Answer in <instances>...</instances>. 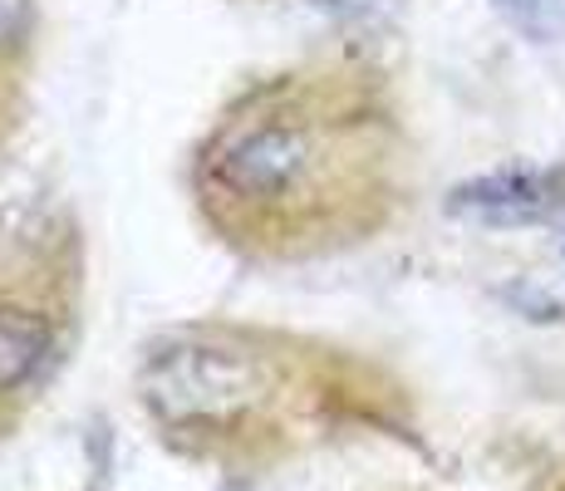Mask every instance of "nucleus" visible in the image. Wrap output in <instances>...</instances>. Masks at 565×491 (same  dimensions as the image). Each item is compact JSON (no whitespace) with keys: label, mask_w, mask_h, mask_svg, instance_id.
Returning a JSON list of instances; mask_svg holds the SVG:
<instances>
[{"label":"nucleus","mask_w":565,"mask_h":491,"mask_svg":"<svg viewBox=\"0 0 565 491\" xmlns=\"http://www.w3.org/2000/svg\"><path fill=\"white\" fill-rule=\"evenodd\" d=\"M374 118L344 79L286 74L236 98L198 152L212 232L266 256H310L354 232L374 182Z\"/></svg>","instance_id":"nucleus-1"},{"label":"nucleus","mask_w":565,"mask_h":491,"mask_svg":"<svg viewBox=\"0 0 565 491\" xmlns=\"http://www.w3.org/2000/svg\"><path fill=\"white\" fill-rule=\"evenodd\" d=\"M60 290L50 270H0V398H15L40 378L60 344Z\"/></svg>","instance_id":"nucleus-2"},{"label":"nucleus","mask_w":565,"mask_h":491,"mask_svg":"<svg viewBox=\"0 0 565 491\" xmlns=\"http://www.w3.org/2000/svg\"><path fill=\"white\" fill-rule=\"evenodd\" d=\"M252 364L232 349H188L153 378V403L178 418H232L252 398Z\"/></svg>","instance_id":"nucleus-3"},{"label":"nucleus","mask_w":565,"mask_h":491,"mask_svg":"<svg viewBox=\"0 0 565 491\" xmlns=\"http://www.w3.org/2000/svg\"><path fill=\"white\" fill-rule=\"evenodd\" d=\"M477 206H492L502 216H536L556 206V182L546 178H507L492 188H477Z\"/></svg>","instance_id":"nucleus-4"},{"label":"nucleus","mask_w":565,"mask_h":491,"mask_svg":"<svg viewBox=\"0 0 565 491\" xmlns=\"http://www.w3.org/2000/svg\"><path fill=\"white\" fill-rule=\"evenodd\" d=\"M30 40V0H0V60H15Z\"/></svg>","instance_id":"nucleus-5"},{"label":"nucleus","mask_w":565,"mask_h":491,"mask_svg":"<svg viewBox=\"0 0 565 491\" xmlns=\"http://www.w3.org/2000/svg\"><path fill=\"white\" fill-rule=\"evenodd\" d=\"M502 6L512 10L516 20H526V25H536V30L561 25V15H565V0H502Z\"/></svg>","instance_id":"nucleus-6"}]
</instances>
